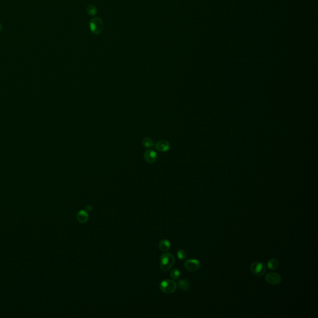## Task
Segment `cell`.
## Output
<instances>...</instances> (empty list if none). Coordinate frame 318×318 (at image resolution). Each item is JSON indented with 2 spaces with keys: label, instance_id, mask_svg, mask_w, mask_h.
<instances>
[{
  "label": "cell",
  "instance_id": "2",
  "mask_svg": "<svg viewBox=\"0 0 318 318\" xmlns=\"http://www.w3.org/2000/svg\"><path fill=\"white\" fill-rule=\"evenodd\" d=\"M177 283L172 280H164L160 284V290L166 294L174 293L177 289Z\"/></svg>",
  "mask_w": 318,
  "mask_h": 318
},
{
  "label": "cell",
  "instance_id": "4",
  "mask_svg": "<svg viewBox=\"0 0 318 318\" xmlns=\"http://www.w3.org/2000/svg\"><path fill=\"white\" fill-rule=\"evenodd\" d=\"M90 28L91 33L95 35H98L102 33L103 29V23L100 18L92 19L90 23Z\"/></svg>",
  "mask_w": 318,
  "mask_h": 318
},
{
  "label": "cell",
  "instance_id": "11",
  "mask_svg": "<svg viewBox=\"0 0 318 318\" xmlns=\"http://www.w3.org/2000/svg\"><path fill=\"white\" fill-rule=\"evenodd\" d=\"M159 248L162 251L167 252L170 248V242L165 239L162 240L159 243Z\"/></svg>",
  "mask_w": 318,
  "mask_h": 318
},
{
  "label": "cell",
  "instance_id": "1",
  "mask_svg": "<svg viewBox=\"0 0 318 318\" xmlns=\"http://www.w3.org/2000/svg\"><path fill=\"white\" fill-rule=\"evenodd\" d=\"M175 262L174 256L170 253H164L160 256V268L164 271H169Z\"/></svg>",
  "mask_w": 318,
  "mask_h": 318
},
{
  "label": "cell",
  "instance_id": "5",
  "mask_svg": "<svg viewBox=\"0 0 318 318\" xmlns=\"http://www.w3.org/2000/svg\"><path fill=\"white\" fill-rule=\"evenodd\" d=\"M265 281L270 284L272 285H278L280 284L282 282V277L281 276L275 272H270L266 275L265 277Z\"/></svg>",
  "mask_w": 318,
  "mask_h": 318
},
{
  "label": "cell",
  "instance_id": "17",
  "mask_svg": "<svg viewBox=\"0 0 318 318\" xmlns=\"http://www.w3.org/2000/svg\"><path fill=\"white\" fill-rule=\"evenodd\" d=\"M86 210L88 212H91L93 210V207L91 205H88L86 206Z\"/></svg>",
  "mask_w": 318,
  "mask_h": 318
},
{
  "label": "cell",
  "instance_id": "9",
  "mask_svg": "<svg viewBox=\"0 0 318 318\" xmlns=\"http://www.w3.org/2000/svg\"><path fill=\"white\" fill-rule=\"evenodd\" d=\"M88 217H89L88 214L87 213L86 211H85L84 210L80 211L79 212H78L77 216H76L77 220L81 223L86 222L88 220Z\"/></svg>",
  "mask_w": 318,
  "mask_h": 318
},
{
  "label": "cell",
  "instance_id": "13",
  "mask_svg": "<svg viewBox=\"0 0 318 318\" xmlns=\"http://www.w3.org/2000/svg\"><path fill=\"white\" fill-rule=\"evenodd\" d=\"M142 144L146 148H151L154 145V142L150 138H145L142 140Z\"/></svg>",
  "mask_w": 318,
  "mask_h": 318
},
{
  "label": "cell",
  "instance_id": "18",
  "mask_svg": "<svg viewBox=\"0 0 318 318\" xmlns=\"http://www.w3.org/2000/svg\"><path fill=\"white\" fill-rule=\"evenodd\" d=\"M2 30H3V25H2V24L0 23V33L2 31Z\"/></svg>",
  "mask_w": 318,
  "mask_h": 318
},
{
  "label": "cell",
  "instance_id": "7",
  "mask_svg": "<svg viewBox=\"0 0 318 318\" xmlns=\"http://www.w3.org/2000/svg\"><path fill=\"white\" fill-rule=\"evenodd\" d=\"M144 159L147 163L153 164L157 159V154L153 150H148L144 154Z\"/></svg>",
  "mask_w": 318,
  "mask_h": 318
},
{
  "label": "cell",
  "instance_id": "14",
  "mask_svg": "<svg viewBox=\"0 0 318 318\" xmlns=\"http://www.w3.org/2000/svg\"><path fill=\"white\" fill-rule=\"evenodd\" d=\"M87 13L90 16H95L97 13V9L93 5H89L87 8Z\"/></svg>",
  "mask_w": 318,
  "mask_h": 318
},
{
  "label": "cell",
  "instance_id": "10",
  "mask_svg": "<svg viewBox=\"0 0 318 318\" xmlns=\"http://www.w3.org/2000/svg\"><path fill=\"white\" fill-rule=\"evenodd\" d=\"M279 265V260H277L276 258H274L270 259L267 263V267H268L269 269L272 270L277 269L278 268Z\"/></svg>",
  "mask_w": 318,
  "mask_h": 318
},
{
  "label": "cell",
  "instance_id": "6",
  "mask_svg": "<svg viewBox=\"0 0 318 318\" xmlns=\"http://www.w3.org/2000/svg\"><path fill=\"white\" fill-rule=\"evenodd\" d=\"M184 266L185 268L190 272H195L198 270L200 267V262L197 259H190L187 260L185 263Z\"/></svg>",
  "mask_w": 318,
  "mask_h": 318
},
{
  "label": "cell",
  "instance_id": "8",
  "mask_svg": "<svg viewBox=\"0 0 318 318\" xmlns=\"http://www.w3.org/2000/svg\"><path fill=\"white\" fill-rule=\"evenodd\" d=\"M170 148V143L167 141H160L155 144V149L160 152H167Z\"/></svg>",
  "mask_w": 318,
  "mask_h": 318
},
{
  "label": "cell",
  "instance_id": "15",
  "mask_svg": "<svg viewBox=\"0 0 318 318\" xmlns=\"http://www.w3.org/2000/svg\"><path fill=\"white\" fill-rule=\"evenodd\" d=\"M177 257L180 260H184L187 258V253L185 250L180 249L177 252Z\"/></svg>",
  "mask_w": 318,
  "mask_h": 318
},
{
  "label": "cell",
  "instance_id": "3",
  "mask_svg": "<svg viewBox=\"0 0 318 318\" xmlns=\"http://www.w3.org/2000/svg\"><path fill=\"white\" fill-rule=\"evenodd\" d=\"M250 270L254 275L261 277L265 274L267 268L263 263L261 262H254L250 265Z\"/></svg>",
  "mask_w": 318,
  "mask_h": 318
},
{
  "label": "cell",
  "instance_id": "16",
  "mask_svg": "<svg viewBox=\"0 0 318 318\" xmlns=\"http://www.w3.org/2000/svg\"><path fill=\"white\" fill-rule=\"evenodd\" d=\"M180 276V272L178 269L177 268H174L171 270L170 272V277L174 279V280H177L178 279Z\"/></svg>",
  "mask_w": 318,
  "mask_h": 318
},
{
  "label": "cell",
  "instance_id": "12",
  "mask_svg": "<svg viewBox=\"0 0 318 318\" xmlns=\"http://www.w3.org/2000/svg\"><path fill=\"white\" fill-rule=\"evenodd\" d=\"M178 284L179 288L183 291H187L190 288V284L186 280L184 279L179 280L178 282Z\"/></svg>",
  "mask_w": 318,
  "mask_h": 318
}]
</instances>
